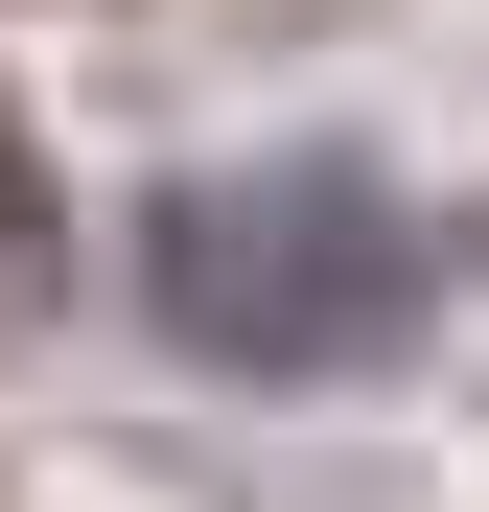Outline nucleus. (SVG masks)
Listing matches in <instances>:
<instances>
[{
  "label": "nucleus",
  "instance_id": "nucleus-1",
  "mask_svg": "<svg viewBox=\"0 0 489 512\" xmlns=\"http://www.w3.org/2000/svg\"><path fill=\"white\" fill-rule=\"evenodd\" d=\"M140 303H163L187 373L326 396V373H373L396 326L443 303V256H420V210H396L373 163H210V187L140 210Z\"/></svg>",
  "mask_w": 489,
  "mask_h": 512
},
{
  "label": "nucleus",
  "instance_id": "nucleus-2",
  "mask_svg": "<svg viewBox=\"0 0 489 512\" xmlns=\"http://www.w3.org/2000/svg\"><path fill=\"white\" fill-rule=\"evenodd\" d=\"M47 256H70V187H47V140H24V94H0V303H47Z\"/></svg>",
  "mask_w": 489,
  "mask_h": 512
}]
</instances>
